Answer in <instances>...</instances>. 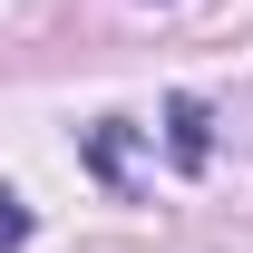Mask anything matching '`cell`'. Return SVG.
I'll use <instances>...</instances> for the list:
<instances>
[]
</instances>
